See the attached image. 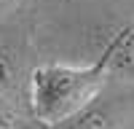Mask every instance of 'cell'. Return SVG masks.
<instances>
[{
    "label": "cell",
    "instance_id": "obj_6",
    "mask_svg": "<svg viewBox=\"0 0 134 129\" xmlns=\"http://www.w3.org/2000/svg\"><path fill=\"white\" fill-rule=\"evenodd\" d=\"M14 6H16V0H0V16H5Z\"/></svg>",
    "mask_w": 134,
    "mask_h": 129
},
{
    "label": "cell",
    "instance_id": "obj_1",
    "mask_svg": "<svg viewBox=\"0 0 134 129\" xmlns=\"http://www.w3.org/2000/svg\"><path fill=\"white\" fill-rule=\"evenodd\" d=\"M110 73L105 62H97L86 67L72 64H40L30 75V110L32 118L46 129H54L64 121L78 116L86 105H91L99 92L105 89Z\"/></svg>",
    "mask_w": 134,
    "mask_h": 129
},
{
    "label": "cell",
    "instance_id": "obj_4",
    "mask_svg": "<svg viewBox=\"0 0 134 129\" xmlns=\"http://www.w3.org/2000/svg\"><path fill=\"white\" fill-rule=\"evenodd\" d=\"M0 129H46V126H40V124L32 126L30 121H24V118L11 108V102L0 94Z\"/></svg>",
    "mask_w": 134,
    "mask_h": 129
},
{
    "label": "cell",
    "instance_id": "obj_3",
    "mask_svg": "<svg viewBox=\"0 0 134 129\" xmlns=\"http://www.w3.org/2000/svg\"><path fill=\"white\" fill-rule=\"evenodd\" d=\"M121 124V113L113 102H99V97L86 105L78 116H72L70 121H64L54 129H115Z\"/></svg>",
    "mask_w": 134,
    "mask_h": 129
},
{
    "label": "cell",
    "instance_id": "obj_2",
    "mask_svg": "<svg viewBox=\"0 0 134 129\" xmlns=\"http://www.w3.org/2000/svg\"><path fill=\"white\" fill-rule=\"evenodd\" d=\"M99 59L105 62L110 75L134 81V22L126 24V27H121L115 35L107 40V46L102 49Z\"/></svg>",
    "mask_w": 134,
    "mask_h": 129
},
{
    "label": "cell",
    "instance_id": "obj_5",
    "mask_svg": "<svg viewBox=\"0 0 134 129\" xmlns=\"http://www.w3.org/2000/svg\"><path fill=\"white\" fill-rule=\"evenodd\" d=\"M14 83V62L5 51H0V92H5Z\"/></svg>",
    "mask_w": 134,
    "mask_h": 129
}]
</instances>
